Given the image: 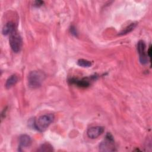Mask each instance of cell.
<instances>
[{"mask_svg": "<svg viewBox=\"0 0 152 152\" xmlns=\"http://www.w3.org/2000/svg\"><path fill=\"white\" fill-rule=\"evenodd\" d=\"M54 120V115L52 113L45 114L35 119L33 122L34 128L39 132L45 131Z\"/></svg>", "mask_w": 152, "mask_h": 152, "instance_id": "6da1fadb", "label": "cell"}, {"mask_svg": "<svg viewBox=\"0 0 152 152\" xmlns=\"http://www.w3.org/2000/svg\"><path fill=\"white\" fill-rule=\"evenodd\" d=\"M45 78V74L40 71H31L28 76V85L31 88H37L41 86Z\"/></svg>", "mask_w": 152, "mask_h": 152, "instance_id": "7a4b0ae2", "label": "cell"}, {"mask_svg": "<svg viewBox=\"0 0 152 152\" xmlns=\"http://www.w3.org/2000/svg\"><path fill=\"white\" fill-rule=\"evenodd\" d=\"M9 43L10 47L14 52L18 53L20 51L22 47L23 41L20 34L17 30H14L10 34Z\"/></svg>", "mask_w": 152, "mask_h": 152, "instance_id": "3957f363", "label": "cell"}, {"mask_svg": "<svg viewBox=\"0 0 152 152\" xmlns=\"http://www.w3.org/2000/svg\"><path fill=\"white\" fill-rule=\"evenodd\" d=\"M99 151L109 152L116 151L115 141L110 133H107L104 140L99 144Z\"/></svg>", "mask_w": 152, "mask_h": 152, "instance_id": "277c9868", "label": "cell"}, {"mask_svg": "<svg viewBox=\"0 0 152 152\" xmlns=\"http://www.w3.org/2000/svg\"><path fill=\"white\" fill-rule=\"evenodd\" d=\"M145 44L143 40H140L137 43V50L139 54V59L141 64H146L148 61V57L145 51Z\"/></svg>", "mask_w": 152, "mask_h": 152, "instance_id": "5b68a950", "label": "cell"}, {"mask_svg": "<svg viewBox=\"0 0 152 152\" xmlns=\"http://www.w3.org/2000/svg\"><path fill=\"white\" fill-rule=\"evenodd\" d=\"M104 131V128L101 126H96L89 128L87 131V136L91 139H94L99 137Z\"/></svg>", "mask_w": 152, "mask_h": 152, "instance_id": "8992f818", "label": "cell"}, {"mask_svg": "<svg viewBox=\"0 0 152 152\" xmlns=\"http://www.w3.org/2000/svg\"><path fill=\"white\" fill-rule=\"evenodd\" d=\"M31 144V137L26 134L21 135L19 137V147L18 150L22 151V148L29 147Z\"/></svg>", "mask_w": 152, "mask_h": 152, "instance_id": "52a82bcc", "label": "cell"}, {"mask_svg": "<svg viewBox=\"0 0 152 152\" xmlns=\"http://www.w3.org/2000/svg\"><path fill=\"white\" fill-rule=\"evenodd\" d=\"M16 30L15 24L14 23L10 21L8 22L2 28V34L4 35H10L12 31H14V30Z\"/></svg>", "mask_w": 152, "mask_h": 152, "instance_id": "ba28073f", "label": "cell"}, {"mask_svg": "<svg viewBox=\"0 0 152 152\" xmlns=\"http://www.w3.org/2000/svg\"><path fill=\"white\" fill-rule=\"evenodd\" d=\"M18 81V77L15 74L11 75L10 77H8V78L7 80L5 83V87L7 89H9L11 88L12 86H14L17 82Z\"/></svg>", "mask_w": 152, "mask_h": 152, "instance_id": "9c48e42d", "label": "cell"}, {"mask_svg": "<svg viewBox=\"0 0 152 152\" xmlns=\"http://www.w3.org/2000/svg\"><path fill=\"white\" fill-rule=\"evenodd\" d=\"M70 82L81 87H87L90 85L89 81L87 80H78L75 78H72L71 79Z\"/></svg>", "mask_w": 152, "mask_h": 152, "instance_id": "30bf717a", "label": "cell"}, {"mask_svg": "<svg viewBox=\"0 0 152 152\" xmlns=\"http://www.w3.org/2000/svg\"><path fill=\"white\" fill-rule=\"evenodd\" d=\"M137 26V23H132L130 24L128 26H127L125 28H124L121 33H119V35H124L126 34H128L132 31Z\"/></svg>", "mask_w": 152, "mask_h": 152, "instance_id": "8fae6325", "label": "cell"}, {"mask_svg": "<svg viewBox=\"0 0 152 152\" xmlns=\"http://www.w3.org/2000/svg\"><path fill=\"white\" fill-rule=\"evenodd\" d=\"M77 64L81 67L84 68H88L92 65V63L91 61L84 59H80L77 61Z\"/></svg>", "mask_w": 152, "mask_h": 152, "instance_id": "7c38bea8", "label": "cell"}, {"mask_svg": "<svg viewBox=\"0 0 152 152\" xmlns=\"http://www.w3.org/2000/svg\"><path fill=\"white\" fill-rule=\"evenodd\" d=\"M39 151H53L52 146L49 143H45L42 144L38 150Z\"/></svg>", "mask_w": 152, "mask_h": 152, "instance_id": "4fadbf2b", "label": "cell"}, {"mask_svg": "<svg viewBox=\"0 0 152 152\" xmlns=\"http://www.w3.org/2000/svg\"><path fill=\"white\" fill-rule=\"evenodd\" d=\"M70 31H71V33L73 35H74V36H75L77 35V30H76V28H75L74 26H71V27Z\"/></svg>", "mask_w": 152, "mask_h": 152, "instance_id": "5bb4252c", "label": "cell"}, {"mask_svg": "<svg viewBox=\"0 0 152 152\" xmlns=\"http://www.w3.org/2000/svg\"><path fill=\"white\" fill-rule=\"evenodd\" d=\"M43 4V2L42 1H36L34 2V5L35 7H39L40 6H42Z\"/></svg>", "mask_w": 152, "mask_h": 152, "instance_id": "9a60e30c", "label": "cell"}, {"mask_svg": "<svg viewBox=\"0 0 152 152\" xmlns=\"http://www.w3.org/2000/svg\"><path fill=\"white\" fill-rule=\"evenodd\" d=\"M147 53V56H148V58L150 59V61H151V45L150 46Z\"/></svg>", "mask_w": 152, "mask_h": 152, "instance_id": "2e32d148", "label": "cell"}]
</instances>
